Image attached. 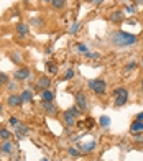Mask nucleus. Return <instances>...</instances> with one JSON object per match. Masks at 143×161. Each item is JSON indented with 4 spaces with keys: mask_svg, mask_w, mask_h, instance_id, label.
Segmentation results:
<instances>
[{
    "mask_svg": "<svg viewBox=\"0 0 143 161\" xmlns=\"http://www.w3.org/2000/svg\"><path fill=\"white\" fill-rule=\"evenodd\" d=\"M79 30H81V23H74V25L69 28V33H71V34H74V33H77Z\"/></svg>",
    "mask_w": 143,
    "mask_h": 161,
    "instance_id": "412c9836",
    "label": "nucleus"
},
{
    "mask_svg": "<svg viewBox=\"0 0 143 161\" xmlns=\"http://www.w3.org/2000/svg\"><path fill=\"white\" fill-rule=\"evenodd\" d=\"M16 31H18V34H21V36H23V34H28V25H25V23H20L18 26H16Z\"/></svg>",
    "mask_w": 143,
    "mask_h": 161,
    "instance_id": "dca6fc26",
    "label": "nucleus"
},
{
    "mask_svg": "<svg viewBox=\"0 0 143 161\" xmlns=\"http://www.w3.org/2000/svg\"><path fill=\"white\" fill-rule=\"evenodd\" d=\"M0 150H2V153H12V150H13V145H12V141L5 140V141H3V145L0 146Z\"/></svg>",
    "mask_w": 143,
    "mask_h": 161,
    "instance_id": "ddd939ff",
    "label": "nucleus"
},
{
    "mask_svg": "<svg viewBox=\"0 0 143 161\" xmlns=\"http://www.w3.org/2000/svg\"><path fill=\"white\" fill-rule=\"evenodd\" d=\"M136 120H140V122H143V112H140L138 115H136Z\"/></svg>",
    "mask_w": 143,
    "mask_h": 161,
    "instance_id": "2f4dec72",
    "label": "nucleus"
},
{
    "mask_svg": "<svg viewBox=\"0 0 143 161\" xmlns=\"http://www.w3.org/2000/svg\"><path fill=\"white\" fill-rule=\"evenodd\" d=\"M67 151H69L71 156H79V150H76V148H69Z\"/></svg>",
    "mask_w": 143,
    "mask_h": 161,
    "instance_id": "393cba45",
    "label": "nucleus"
},
{
    "mask_svg": "<svg viewBox=\"0 0 143 161\" xmlns=\"http://www.w3.org/2000/svg\"><path fill=\"white\" fill-rule=\"evenodd\" d=\"M125 12H127V13H135V7H127Z\"/></svg>",
    "mask_w": 143,
    "mask_h": 161,
    "instance_id": "c756f323",
    "label": "nucleus"
},
{
    "mask_svg": "<svg viewBox=\"0 0 143 161\" xmlns=\"http://www.w3.org/2000/svg\"><path fill=\"white\" fill-rule=\"evenodd\" d=\"M0 115H2V104H0Z\"/></svg>",
    "mask_w": 143,
    "mask_h": 161,
    "instance_id": "c9c22d12",
    "label": "nucleus"
},
{
    "mask_svg": "<svg viewBox=\"0 0 143 161\" xmlns=\"http://www.w3.org/2000/svg\"><path fill=\"white\" fill-rule=\"evenodd\" d=\"M143 128V122H140V120H136V122L131 123V131H138Z\"/></svg>",
    "mask_w": 143,
    "mask_h": 161,
    "instance_id": "6ab92c4d",
    "label": "nucleus"
},
{
    "mask_svg": "<svg viewBox=\"0 0 143 161\" xmlns=\"http://www.w3.org/2000/svg\"><path fill=\"white\" fill-rule=\"evenodd\" d=\"M77 49L82 51V53H87V46L85 44H77Z\"/></svg>",
    "mask_w": 143,
    "mask_h": 161,
    "instance_id": "a878e982",
    "label": "nucleus"
},
{
    "mask_svg": "<svg viewBox=\"0 0 143 161\" xmlns=\"http://www.w3.org/2000/svg\"><path fill=\"white\" fill-rule=\"evenodd\" d=\"M41 2H44V3H51L53 0H41Z\"/></svg>",
    "mask_w": 143,
    "mask_h": 161,
    "instance_id": "72a5a7b5",
    "label": "nucleus"
},
{
    "mask_svg": "<svg viewBox=\"0 0 143 161\" xmlns=\"http://www.w3.org/2000/svg\"><path fill=\"white\" fill-rule=\"evenodd\" d=\"M41 161H48V159H46V158H44V159H41Z\"/></svg>",
    "mask_w": 143,
    "mask_h": 161,
    "instance_id": "58836bf2",
    "label": "nucleus"
},
{
    "mask_svg": "<svg viewBox=\"0 0 143 161\" xmlns=\"http://www.w3.org/2000/svg\"><path fill=\"white\" fill-rule=\"evenodd\" d=\"M49 85H51V79L44 76V77H39V80L36 82V89H43V90H46V89L49 87Z\"/></svg>",
    "mask_w": 143,
    "mask_h": 161,
    "instance_id": "9d476101",
    "label": "nucleus"
},
{
    "mask_svg": "<svg viewBox=\"0 0 143 161\" xmlns=\"http://www.w3.org/2000/svg\"><path fill=\"white\" fill-rule=\"evenodd\" d=\"M46 67H48V72L49 74H56V72H58V67H56L54 64H51V62H48Z\"/></svg>",
    "mask_w": 143,
    "mask_h": 161,
    "instance_id": "4be33fe9",
    "label": "nucleus"
},
{
    "mask_svg": "<svg viewBox=\"0 0 143 161\" xmlns=\"http://www.w3.org/2000/svg\"><path fill=\"white\" fill-rule=\"evenodd\" d=\"M94 2H95V3H100V2H102V0H94Z\"/></svg>",
    "mask_w": 143,
    "mask_h": 161,
    "instance_id": "f704fd0d",
    "label": "nucleus"
},
{
    "mask_svg": "<svg viewBox=\"0 0 143 161\" xmlns=\"http://www.w3.org/2000/svg\"><path fill=\"white\" fill-rule=\"evenodd\" d=\"M62 120H64L66 126H74V123H76V120H77V115L72 110H66L64 115H62Z\"/></svg>",
    "mask_w": 143,
    "mask_h": 161,
    "instance_id": "20e7f679",
    "label": "nucleus"
},
{
    "mask_svg": "<svg viewBox=\"0 0 143 161\" xmlns=\"http://www.w3.org/2000/svg\"><path fill=\"white\" fill-rule=\"evenodd\" d=\"M99 123H100L102 126H105V128H107V126L110 125V118H108L107 115H102V117L99 118Z\"/></svg>",
    "mask_w": 143,
    "mask_h": 161,
    "instance_id": "a211bd4d",
    "label": "nucleus"
},
{
    "mask_svg": "<svg viewBox=\"0 0 143 161\" xmlns=\"http://www.w3.org/2000/svg\"><path fill=\"white\" fill-rule=\"evenodd\" d=\"M2 85H3V82H2V80H0V89H2Z\"/></svg>",
    "mask_w": 143,
    "mask_h": 161,
    "instance_id": "4c0bfd02",
    "label": "nucleus"
},
{
    "mask_svg": "<svg viewBox=\"0 0 143 161\" xmlns=\"http://www.w3.org/2000/svg\"><path fill=\"white\" fill-rule=\"evenodd\" d=\"M8 123L13 125V126H16V125H18V118H16V117H10L8 118Z\"/></svg>",
    "mask_w": 143,
    "mask_h": 161,
    "instance_id": "b1692460",
    "label": "nucleus"
},
{
    "mask_svg": "<svg viewBox=\"0 0 143 161\" xmlns=\"http://www.w3.org/2000/svg\"><path fill=\"white\" fill-rule=\"evenodd\" d=\"M143 3V0H135V5H141Z\"/></svg>",
    "mask_w": 143,
    "mask_h": 161,
    "instance_id": "473e14b6",
    "label": "nucleus"
},
{
    "mask_svg": "<svg viewBox=\"0 0 143 161\" xmlns=\"http://www.w3.org/2000/svg\"><path fill=\"white\" fill-rule=\"evenodd\" d=\"M110 20H112L113 23L123 21V12H113V13L110 15Z\"/></svg>",
    "mask_w": 143,
    "mask_h": 161,
    "instance_id": "f8f14e48",
    "label": "nucleus"
},
{
    "mask_svg": "<svg viewBox=\"0 0 143 161\" xmlns=\"http://www.w3.org/2000/svg\"><path fill=\"white\" fill-rule=\"evenodd\" d=\"M76 105L79 107V110L84 112V110H87L89 105H87V99H85V95L82 94V92H77L76 94Z\"/></svg>",
    "mask_w": 143,
    "mask_h": 161,
    "instance_id": "39448f33",
    "label": "nucleus"
},
{
    "mask_svg": "<svg viewBox=\"0 0 143 161\" xmlns=\"http://www.w3.org/2000/svg\"><path fill=\"white\" fill-rule=\"evenodd\" d=\"M0 80H2V82H7V76H5V74H2V72H0Z\"/></svg>",
    "mask_w": 143,
    "mask_h": 161,
    "instance_id": "7c9ffc66",
    "label": "nucleus"
},
{
    "mask_svg": "<svg viewBox=\"0 0 143 161\" xmlns=\"http://www.w3.org/2000/svg\"><path fill=\"white\" fill-rule=\"evenodd\" d=\"M141 131H143V128H141Z\"/></svg>",
    "mask_w": 143,
    "mask_h": 161,
    "instance_id": "ea45409f",
    "label": "nucleus"
},
{
    "mask_svg": "<svg viewBox=\"0 0 143 161\" xmlns=\"http://www.w3.org/2000/svg\"><path fill=\"white\" fill-rule=\"evenodd\" d=\"M12 58H13L15 62H20V56H18V53H12Z\"/></svg>",
    "mask_w": 143,
    "mask_h": 161,
    "instance_id": "cd10ccee",
    "label": "nucleus"
},
{
    "mask_svg": "<svg viewBox=\"0 0 143 161\" xmlns=\"http://www.w3.org/2000/svg\"><path fill=\"white\" fill-rule=\"evenodd\" d=\"M85 56H87V58H99V54H97V53H90V51H87Z\"/></svg>",
    "mask_w": 143,
    "mask_h": 161,
    "instance_id": "c85d7f7f",
    "label": "nucleus"
},
{
    "mask_svg": "<svg viewBox=\"0 0 143 161\" xmlns=\"http://www.w3.org/2000/svg\"><path fill=\"white\" fill-rule=\"evenodd\" d=\"M0 136H2L3 140H8V138L12 136V133H10V131H8L7 128H2V130H0Z\"/></svg>",
    "mask_w": 143,
    "mask_h": 161,
    "instance_id": "aec40b11",
    "label": "nucleus"
},
{
    "mask_svg": "<svg viewBox=\"0 0 143 161\" xmlns=\"http://www.w3.org/2000/svg\"><path fill=\"white\" fill-rule=\"evenodd\" d=\"M7 102H8V105H10V107H20L21 104H23L21 97H20V95H16V94H12V95H10Z\"/></svg>",
    "mask_w": 143,
    "mask_h": 161,
    "instance_id": "0eeeda50",
    "label": "nucleus"
},
{
    "mask_svg": "<svg viewBox=\"0 0 143 161\" xmlns=\"http://www.w3.org/2000/svg\"><path fill=\"white\" fill-rule=\"evenodd\" d=\"M72 76H74V71H72V69H69V71L66 72V79H72Z\"/></svg>",
    "mask_w": 143,
    "mask_h": 161,
    "instance_id": "bb28decb",
    "label": "nucleus"
},
{
    "mask_svg": "<svg viewBox=\"0 0 143 161\" xmlns=\"http://www.w3.org/2000/svg\"><path fill=\"white\" fill-rule=\"evenodd\" d=\"M115 107H123L128 100V90L125 87H120V89H115Z\"/></svg>",
    "mask_w": 143,
    "mask_h": 161,
    "instance_id": "7ed1b4c3",
    "label": "nucleus"
},
{
    "mask_svg": "<svg viewBox=\"0 0 143 161\" xmlns=\"http://www.w3.org/2000/svg\"><path fill=\"white\" fill-rule=\"evenodd\" d=\"M110 43L117 48H127V46H133L136 43V36L125 31H113L110 36Z\"/></svg>",
    "mask_w": 143,
    "mask_h": 161,
    "instance_id": "f257e3e1",
    "label": "nucleus"
},
{
    "mask_svg": "<svg viewBox=\"0 0 143 161\" xmlns=\"http://www.w3.org/2000/svg\"><path fill=\"white\" fill-rule=\"evenodd\" d=\"M41 99H43V102H53V100H54V92H53V90H49V89L43 90Z\"/></svg>",
    "mask_w": 143,
    "mask_h": 161,
    "instance_id": "9b49d317",
    "label": "nucleus"
},
{
    "mask_svg": "<svg viewBox=\"0 0 143 161\" xmlns=\"http://www.w3.org/2000/svg\"><path fill=\"white\" fill-rule=\"evenodd\" d=\"M87 85L95 92L97 95H104L105 90H107V82L104 79H90L87 82Z\"/></svg>",
    "mask_w": 143,
    "mask_h": 161,
    "instance_id": "f03ea898",
    "label": "nucleus"
},
{
    "mask_svg": "<svg viewBox=\"0 0 143 161\" xmlns=\"http://www.w3.org/2000/svg\"><path fill=\"white\" fill-rule=\"evenodd\" d=\"M141 94H143V80H141Z\"/></svg>",
    "mask_w": 143,
    "mask_h": 161,
    "instance_id": "e433bc0d",
    "label": "nucleus"
},
{
    "mask_svg": "<svg viewBox=\"0 0 143 161\" xmlns=\"http://www.w3.org/2000/svg\"><path fill=\"white\" fill-rule=\"evenodd\" d=\"M51 7L56 8V10L64 8L66 7V0H53V2H51Z\"/></svg>",
    "mask_w": 143,
    "mask_h": 161,
    "instance_id": "4468645a",
    "label": "nucleus"
},
{
    "mask_svg": "<svg viewBox=\"0 0 143 161\" xmlns=\"http://www.w3.org/2000/svg\"><path fill=\"white\" fill-rule=\"evenodd\" d=\"M94 148H95V141H87L85 145L81 146V150L84 153H89V151H94Z\"/></svg>",
    "mask_w": 143,
    "mask_h": 161,
    "instance_id": "2eb2a0df",
    "label": "nucleus"
},
{
    "mask_svg": "<svg viewBox=\"0 0 143 161\" xmlns=\"http://www.w3.org/2000/svg\"><path fill=\"white\" fill-rule=\"evenodd\" d=\"M43 110L46 112L48 115H56L58 108H56V105L53 102H43Z\"/></svg>",
    "mask_w": 143,
    "mask_h": 161,
    "instance_id": "1a4fd4ad",
    "label": "nucleus"
},
{
    "mask_svg": "<svg viewBox=\"0 0 143 161\" xmlns=\"http://www.w3.org/2000/svg\"><path fill=\"white\" fill-rule=\"evenodd\" d=\"M21 100H23V102H31V99H33V94H31V92L30 90H23V92H21Z\"/></svg>",
    "mask_w": 143,
    "mask_h": 161,
    "instance_id": "f3484780",
    "label": "nucleus"
},
{
    "mask_svg": "<svg viewBox=\"0 0 143 161\" xmlns=\"http://www.w3.org/2000/svg\"><path fill=\"white\" fill-rule=\"evenodd\" d=\"M135 67H136V62H128V64L125 66V71L128 72V71H131V69H135Z\"/></svg>",
    "mask_w": 143,
    "mask_h": 161,
    "instance_id": "5701e85b",
    "label": "nucleus"
},
{
    "mask_svg": "<svg viewBox=\"0 0 143 161\" xmlns=\"http://www.w3.org/2000/svg\"><path fill=\"white\" fill-rule=\"evenodd\" d=\"M30 67H20V69H16L15 71V79L16 80H26L28 77H30Z\"/></svg>",
    "mask_w": 143,
    "mask_h": 161,
    "instance_id": "423d86ee",
    "label": "nucleus"
},
{
    "mask_svg": "<svg viewBox=\"0 0 143 161\" xmlns=\"http://www.w3.org/2000/svg\"><path fill=\"white\" fill-rule=\"evenodd\" d=\"M28 133H30V128H28V126L21 125V123L16 125V138H18V140H21V138L26 136Z\"/></svg>",
    "mask_w": 143,
    "mask_h": 161,
    "instance_id": "6e6552de",
    "label": "nucleus"
}]
</instances>
